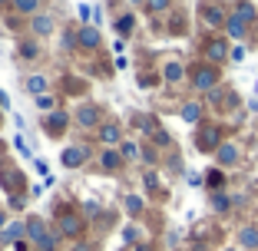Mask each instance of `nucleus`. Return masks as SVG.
I'll return each instance as SVG.
<instances>
[{
    "mask_svg": "<svg viewBox=\"0 0 258 251\" xmlns=\"http://www.w3.org/2000/svg\"><path fill=\"white\" fill-rule=\"evenodd\" d=\"M33 27H37V33H50V27H53V23H50V17H37V23H33Z\"/></svg>",
    "mask_w": 258,
    "mask_h": 251,
    "instance_id": "24",
    "label": "nucleus"
},
{
    "mask_svg": "<svg viewBox=\"0 0 258 251\" xmlns=\"http://www.w3.org/2000/svg\"><path fill=\"white\" fill-rule=\"evenodd\" d=\"M232 14H238L245 23H255V20H258V10H255V4H235V7H232Z\"/></svg>",
    "mask_w": 258,
    "mask_h": 251,
    "instance_id": "11",
    "label": "nucleus"
},
{
    "mask_svg": "<svg viewBox=\"0 0 258 251\" xmlns=\"http://www.w3.org/2000/svg\"><path fill=\"white\" fill-rule=\"evenodd\" d=\"M126 212L139 215V212H143V198H139V195H126Z\"/></svg>",
    "mask_w": 258,
    "mask_h": 251,
    "instance_id": "19",
    "label": "nucleus"
},
{
    "mask_svg": "<svg viewBox=\"0 0 258 251\" xmlns=\"http://www.w3.org/2000/svg\"><path fill=\"white\" fill-rule=\"evenodd\" d=\"M225 251H238V248H225Z\"/></svg>",
    "mask_w": 258,
    "mask_h": 251,
    "instance_id": "37",
    "label": "nucleus"
},
{
    "mask_svg": "<svg viewBox=\"0 0 258 251\" xmlns=\"http://www.w3.org/2000/svg\"><path fill=\"white\" fill-rule=\"evenodd\" d=\"M99 139H103V142H119V126H103V129H99Z\"/></svg>",
    "mask_w": 258,
    "mask_h": 251,
    "instance_id": "17",
    "label": "nucleus"
},
{
    "mask_svg": "<svg viewBox=\"0 0 258 251\" xmlns=\"http://www.w3.org/2000/svg\"><path fill=\"white\" fill-rule=\"evenodd\" d=\"M212 208L215 212H228V208H232V198H228L225 192H212Z\"/></svg>",
    "mask_w": 258,
    "mask_h": 251,
    "instance_id": "13",
    "label": "nucleus"
},
{
    "mask_svg": "<svg viewBox=\"0 0 258 251\" xmlns=\"http://www.w3.org/2000/svg\"><path fill=\"white\" fill-rule=\"evenodd\" d=\"M76 40H80V43H83V46H96V43H99V33H96V30H86V27H83V30H80V37H76Z\"/></svg>",
    "mask_w": 258,
    "mask_h": 251,
    "instance_id": "18",
    "label": "nucleus"
},
{
    "mask_svg": "<svg viewBox=\"0 0 258 251\" xmlns=\"http://www.w3.org/2000/svg\"><path fill=\"white\" fill-rule=\"evenodd\" d=\"M76 116H80V122H83V126H96V119H99V113L93 106H83Z\"/></svg>",
    "mask_w": 258,
    "mask_h": 251,
    "instance_id": "15",
    "label": "nucleus"
},
{
    "mask_svg": "<svg viewBox=\"0 0 258 251\" xmlns=\"http://www.w3.org/2000/svg\"><path fill=\"white\" fill-rule=\"evenodd\" d=\"M199 14H202V20L209 23V27H225V10L219 7V4H202V7H199Z\"/></svg>",
    "mask_w": 258,
    "mask_h": 251,
    "instance_id": "4",
    "label": "nucleus"
},
{
    "mask_svg": "<svg viewBox=\"0 0 258 251\" xmlns=\"http://www.w3.org/2000/svg\"><path fill=\"white\" fill-rule=\"evenodd\" d=\"M10 208H23V195H10Z\"/></svg>",
    "mask_w": 258,
    "mask_h": 251,
    "instance_id": "31",
    "label": "nucleus"
},
{
    "mask_svg": "<svg viewBox=\"0 0 258 251\" xmlns=\"http://www.w3.org/2000/svg\"><path fill=\"white\" fill-rule=\"evenodd\" d=\"M122 238H126V241H136V228H133V225H129V228L122 231Z\"/></svg>",
    "mask_w": 258,
    "mask_h": 251,
    "instance_id": "33",
    "label": "nucleus"
},
{
    "mask_svg": "<svg viewBox=\"0 0 258 251\" xmlns=\"http://www.w3.org/2000/svg\"><path fill=\"white\" fill-rule=\"evenodd\" d=\"M63 126H67V113H53V116H50V129H60L63 132Z\"/></svg>",
    "mask_w": 258,
    "mask_h": 251,
    "instance_id": "21",
    "label": "nucleus"
},
{
    "mask_svg": "<svg viewBox=\"0 0 258 251\" xmlns=\"http://www.w3.org/2000/svg\"><path fill=\"white\" fill-rule=\"evenodd\" d=\"M159 185V179H156V172H146V189H156Z\"/></svg>",
    "mask_w": 258,
    "mask_h": 251,
    "instance_id": "30",
    "label": "nucleus"
},
{
    "mask_svg": "<svg viewBox=\"0 0 258 251\" xmlns=\"http://www.w3.org/2000/svg\"><path fill=\"white\" fill-rule=\"evenodd\" d=\"M122 155H126V159H136V155H139V145L136 142H122Z\"/></svg>",
    "mask_w": 258,
    "mask_h": 251,
    "instance_id": "23",
    "label": "nucleus"
},
{
    "mask_svg": "<svg viewBox=\"0 0 258 251\" xmlns=\"http://www.w3.org/2000/svg\"><path fill=\"white\" fill-rule=\"evenodd\" d=\"M205 185H209L212 192H219L222 185H225V175H222V169H212V172H209V179H205Z\"/></svg>",
    "mask_w": 258,
    "mask_h": 251,
    "instance_id": "14",
    "label": "nucleus"
},
{
    "mask_svg": "<svg viewBox=\"0 0 258 251\" xmlns=\"http://www.w3.org/2000/svg\"><path fill=\"white\" fill-rule=\"evenodd\" d=\"M0 241H4V235H0Z\"/></svg>",
    "mask_w": 258,
    "mask_h": 251,
    "instance_id": "38",
    "label": "nucleus"
},
{
    "mask_svg": "<svg viewBox=\"0 0 258 251\" xmlns=\"http://www.w3.org/2000/svg\"><path fill=\"white\" fill-rule=\"evenodd\" d=\"M27 235H30V238H33L37 244H40V241L46 238V235H43V225H40V221H30V225H27Z\"/></svg>",
    "mask_w": 258,
    "mask_h": 251,
    "instance_id": "20",
    "label": "nucleus"
},
{
    "mask_svg": "<svg viewBox=\"0 0 258 251\" xmlns=\"http://www.w3.org/2000/svg\"><path fill=\"white\" fill-rule=\"evenodd\" d=\"M86 155H90V152H86L83 145H73V149H67V152H63V165L73 169V165H80V162H83Z\"/></svg>",
    "mask_w": 258,
    "mask_h": 251,
    "instance_id": "10",
    "label": "nucleus"
},
{
    "mask_svg": "<svg viewBox=\"0 0 258 251\" xmlns=\"http://www.w3.org/2000/svg\"><path fill=\"white\" fill-rule=\"evenodd\" d=\"M136 251H152V248H149V244H139V248H136Z\"/></svg>",
    "mask_w": 258,
    "mask_h": 251,
    "instance_id": "34",
    "label": "nucleus"
},
{
    "mask_svg": "<svg viewBox=\"0 0 258 251\" xmlns=\"http://www.w3.org/2000/svg\"><path fill=\"white\" fill-rule=\"evenodd\" d=\"M23 228H27V225H20V221H14V225H7V228H4V241H17V238L23 235Z\"/></svg>",
    "mask_w": 258,
    "mask_h": 251,
    "instance_id": "16",
    "label": "nucleus"
},
{
    "mask_svg": "<svg viewBox=\"0 0 258 251\" xmlns=\"http://www.w3.org/2000/svg\"><path fill=\"white\" fill-rule=\"evenodd\" d=\"M152 139H156V145H169V142H172L166 129H156V132H152Z\"/></svg>",
    "mask_w": 258,
    "mask_h": 251,
    "instance_id": "25",
    "label": "nucleus"
},
{
    "mask_svg": "<svg viewBox=\"0 0 258 251\" xmlns=\"http://www.w3.org/2000/svg\"><path fill=\"white\" fill-rule=\"evenodd\" d=\"M43 86H46V79H43V76H30V79H27V90H30V93H40Z\"/></svg>",
    "mask_w": 258,
    "mask_h": 251,
    "instance_id": "22",
    "label": "nucleus"
},
{
    "mask_svg": "<svg viewBox=\"0 0 258 251\" xmlns=\"http://www.w3.org/2000/svg\"><path fill=\"white\" fill-rule=\"evenodd\" d=\"M215 83H219V66H212V63H202V66L192 73V86H196L199 93H212Z\"/></svg>",
    "mask_w": 258,
    "mask_h": 251,
    "instance_id": "1",
    "label": "nucleus"
},
{
    "mask_svg": "<svg viewBox=\"0 0 258 251\" xmlns=\"http://www.w3.org/2000/svg\"><path fill=\"white\" fill-rule=\"evenodd\" d=\"M202 103H185L182 109H179V116H182L185 122H192V126H199V122H202Z\"/></svg>",
    "mask_w": 258,
    "mask_h": 251,
    "instance_id": "8",
    "label": "nucleus"
},
{
    "mask_svg": "<svg viewBox=\"0 0 258 251\" xmlns=\"http://www.w3.org/2000/svg\"><path fill=\"white\" fill-rule=\"evenodd\" d=\"M238 244L248 251H258V225H242L238 228Z\"/></svg>",
    "mask_w": 258,
    "mask_h": 251,
    "instance_id": "6",
    "label": "nucleus"
},
{
    "mask_svg": "<svg viewBox=\"0 0 258 251\" xmlns=\"http://www.w3.org/2000/svg\"><path fill=\"white\" fill-rule=\"evenodd\" d=\"M225 30H228V37H232V40H242L245 33H248V23H245L238 14H228V20H225Z\"/></svg>",
    "mask_w": 258,
    "mask_h": 251,
    "instance_id": "7",
    "label": "nucleus"
},
{
    "mask_svg": "<svg viewBox=\"0 0 258 251\" xmlns=\"http://www.w3.org/2000/svg\"><path fill=\"white\" fill-rule=\"evenodd\" d=\"M162 76H166L169 83H179V79L185 76V66H182L179 60H169V63H166V69H162Z\"/></svg>",
    "mask_w": 258,
    "mask_h": 251,
    "instance_id": "9",
    "label": "nucleus"
},
{
    "mask_svg": "<svg viewBox=\"0 0 258 251\" xmlns=\"http://www.w3.org/2000/svg\"><path fill=\"white\" fill-rule=\"evenodd\" d=\"M146 10H152V14H162V10H169V4H162V0H156V4H149Z\"/></svg>",
    "mask_w": 258,
    "mask_h": 251,
    "instance_id": "28",
    "label": "nucleus"
},
{
    "mask_svg": "<svg viewBox=\"0 0 258 251\" xmlns=\"http://www.w3.org/2000/svg\"><path fill=\"white\" fill-rule=\"evenodd\" d=\"M215 159H219L222 169L238 165V159H242V149H238L235 142H222V145H219V152H215Z\"/></svg>",
    "mask_w": 258,
    "mask_h": 251,
    "instance_id": "3",
    "label": "nucleus"
},
{
    "mask_svg": "<svg viewBox=\"0 0 258 251\" xmlns=\"http://www.w3.org/2000/svg\"><path fill=\"white\" fill-rule=\"evenodd\" d=\"M116 27H119V30H122V33H129V30H133V17H129V14H126V17H122V20H119V23H116Z\"/></svg>",
    "mask_w": 258,
    "mask_h": 251,
    "instance_id": "27",
    "label": "nucleus"
},
{
    "mask_svg": "<svg viewBox=\"0 0 258 251\" xmlns=\"http://www.w3.org/2000/svg\"><path fill=\"white\" fill-rule=\"evenodd\" d=\"M33 7H37V4H30V0H23V4H17V10H20V14H33Z\"/></svg>",
    "mask_w": 258,
    "mask_h": 251,
    "instance_id": "29",
    "label": "nucleus"
},
{
    "mask_svg": "<svg viewBox=\"0 0 258 251\" xmlns=\"http://www.w3.org/2000/svg\"><path fill=\"white\" fill-rule=\"evenodd\" d=\"M0 228H4V212H0Z\"/></svg>",
    "mask_w": 258,
    "mask_h": 251,
    "instance_id": "35",
    "label": "nucleus"
},
{
    "mask_svg": "<svg viewBox=\"0 0 258 251\" xmlns=\"http://www.w3.org/2000/svg\"><path fill=\"white\" fill-rule=\"evenodd\" d=\"M76 251H90V248H76Z\"/></svg>",
    "mask_w": 258,
    "mask_h": 251,
    "instance_id": "36",
    "label": "nucleus"
},
{
    "mask_svg": "<svg viewBox=\"0 0 258 251\" xmlns=\"http://www.w3.org/2000/svg\"><path fill=\"white\" fill-rule=\"evenodd\" d=\"M60 228L67 235H76V231L83 228V221H80V215H60Z\"/></svg>",
    "mask_w": 258,
    "mask_h": 251,
    "instance_id": "12",
    "label": "nucleus"
},
{
    "mask_svg": "<svg viewBox=\"0 0 258 251\" xmlns=\"http://www.w3.org/2000/svg\"><path fill=\"white\" fill-rule=\"evenodd\" d=\"M225 56H228V40L219 37V40H209V43H205V60L212 63V66H215V63H222Z\"/></svg>",
    "mask_w": 258,
    "mask_h": 251,
    "instance_id": "5",
    "label": "nucleus"
},
{
    "mask_svg": "<svg viewBox=\"0 0 258 251\" xmlns=\"http://www.w3.org/2000/svg\"><path fill=\"white\" fill-rule=\"evenodd\" d=\"M103 165H106V169H116V165H119V155H116V152H103Z\"/></svg>",
    "mask_w": 258,
    "mask_h": 251,
    "instance_id": "26",
    "label": "nucleus"
},
{
    "mask_svg": "<svg viewBox=\"0 0 258 251\" xmlns=\"http://www.w3.org/2000/svg\"><path fill=\"white\" fill-rule=\"evenodd\" d=\"M196 145L202 149V152H219V145H222V132H219V126H202L199 129V136H196Z\"/></svg>",
    "mask_w": 258,
    "mask_h": 251,
    "instance_id": "2",
    "label": "nucleus"
},
{
    "mask_svg": "<svg viewBox=\"0 0 258 251\" xmlns=\"http://www.w3.org/2000/svg\"><path fill=\"white\" fill-rule=\"evenodd\" d=\"M37 103H40V106H43V109H50V106H53V96H40Z\"/></svg>",
    "mask_w": 258,
    "mask_h": 251,
    "instance_id": "32",
    "label": "nucleus"
}]
</instances>
